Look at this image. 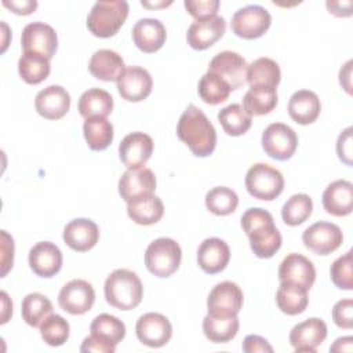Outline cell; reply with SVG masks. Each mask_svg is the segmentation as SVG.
Instances as JSON below:
<instances>
[{
    "mask_svg": "<svg viewBox=\"0 0 353 353\" xmlns=\"http://www.w3.org/2000/svg\"><path fill=\"white\" fill-rule=\"evenodd\" d=\"M83 134L91 150H105L113 141V125L106 117H88L83 124Z\"/></svg>",
    "mask_w": 353,
    "mask_h": 353,
    "instance_id": "cell-33",
    "label": "cell"
},
{
    "mask_svg": "<svg viewBox=\"0 0 353 353\" xmlns=\"http://www.w3.org/2000/svg\"><path fill=\"white\" fill-rule=\"evenodd\" d=\"M239 319L233 317H215L207 314L203 319V332L205 338L214 343H226L232 341L239 332Z\"/></svg>",
    "mask_w": 353,
    "mask_h": 353,
    "instance_id": "cell-34",
    "label": "cell"
},
{
    "mask_svg": "<svg viewBox=\"0 0 353 353\" xmlns=\"http://www.w3.org/2000/svg\"><path fill=\"white\" fill-rule=\"evenodd\" d=\"M0 295H1V305H3L0 323H1V324H6V323L10 320L11 314H12V302L10 301V298H8V295H7L6 291H1Z\"/></svg>",
    "mask_w": 353,
    "mask_h": 353,
    "instance_id": "cell-53",
    "label": "cell"
},
{
    "mask_svg": "<svg viewBox=\"0 0 353 353\" xmlns=\"http://www.w3.org/2000/svg\"><path fill=\"white\" fill-rule=\"evenodd\" d=\"M218 121L228 135L240 137L250 130L252 117L245 113L241 105L232 103L218 112Z\"/></svg>",
    "mask_w": 353,
    "mask_h": 353,
    "instance_id": "cell-38",
    "label": "cell"
},
{
    "mask_svg": "<svg viewBox=\"0 0 353 353\" xmlns=\"http://www.w3.org/2000/svg\"><path fill=\"white\" fill-rule=\"evenodd\" d=\"M182 259L179 244L170 237L153 240L145 251V265L156 277L165 279L174 274Z\"/></svg>",
    "mask_w": 353,
    "mask_h": 353,
    "instance_id": "cell-5",
    "label": "cell"
},
{
    "mask_svg": "<svg viewBox=\"0 0 353 353\" xmlns=\"http://www.w3.org/2000/svg\"><path fill=\"white\" fill-rule=\"evenodd\" d=\"M114 350L116 346L113 343L95 334H90L87 338H84L80 346V352L83 353H113Z\"/></svg>",
    "mask_w": 353,
    "mask_h": 353,
    "instance_id": "cell-47",
    "label": "cell"
},
{
    "mask_svg": "<svg viewBox=\"0 0 353 353\" xmlns=\"http://www.w3.org/2000/svg\"><path fill=\"white\" fill-rule=\"evenodd\" d=\"M95 302L94 287L83 280L74 279L66 283L58 294V305L69 314H84Z\"/></svg>",
    "mask_w": 353,
    "mask_h": 353,
    "instance_id": "cell-11",
    "label": "cell"
},
{
    "mask_svg": "<svg viewBox=\"0 0 353 353\" xmlns=\"http://www.w3.org/2000/svg\"><path fill=\"white\" fill-rule=\"evenodd\" d=\"M218 0H185L183 6L186 11L196 19H207L215 17L219 8Z\"/></svg>",
    "mask_w": 353,
    "mask_h": 353,
    "instance_id": "cell-45",
    "label": "cell"
},
{
    "mask_svg": "<svg viewBox=\"0 0 353 353\" xmlns=\"http://www.w3.org/2000/svg\"><path fill=\"white\" fill-rule=\"evenodd\" d=\"M29 266L34 274L50 279L55 276L62 268V252L51 241H40L29 251Z\"/></svg>",
    "mask_w": 353,
    "mask_h": 353,
    "instance_id": "cell-19",
    "label": "cell"
},
{
    "mask_svg": "<svg viewBox=\"0 0 353 353\" xmlns=\"http://www.w3.org/2000/svg\"><path fill=\"white\" fill-rule=\"evenodd\" d=\"M176 135L197 157H207L215 150L216 131L205 113L194 105H189L181 114Z\"/></svg>",
    "mask_w": 353,
    "mask_h": 353,
    "instance_id": "cell-2",
    "label": "cell"
},
{
    "mask_svg": "<svg viewBox=\"0 0 353 353\" xmlns=\"http://www.w3.org/2000/svg\"><path fill=\"white\" fill-rule=\"evenodd\" d=\"M241 228L258 258H272L280 250L283 239L269 211L258 207L248 208L241 216Z\"/></svg>",
    "mask_w": 353,
    "mask_h": 353,
    "instance_id": "cell-1",
    "label": "cell"
},
{
    "mask_svg": "<svg viewBox=\"0 0 353 353\" xmlns=\"http://www.w3.org/2000/svg\"><path fill=\"white\" fill-rule=\"evenodd\" d=\"M298 146L296 132L284 123H272L262 132V148L265 153L279 161L292 157Z\"/></svg>",
    "mask_w": 353,
    "mask_h": 353,
    "instance_id": "cell-8",
    "label": "cell"
},
{
    "mask_svg": "<svg viewBox=\"0 0 353 353\" xmlns=\"http://www.w3.org/2000/svg\"><path fill=\"white\" fill-rule=\"evenodd\" d=\"M34 108L41 117L47 120H59L69 112L70 95L61 85H48L37 92Z\"/></svg>",
    "mask_w": 353,
    "mask_h": 353,
    "instance_id": "cell-18",
    "label": "cell"
},
{
    "mask_svg": "<svg viewBox=\"0 0 353 353\" xmlns=\"http://www.w3.org/2000/svg\"><path fill=\"white\" fill-rule=\"evenodd\" d=\"M276 303L279 309L288 316L301 314L309 303L307 290L294 283L280 281V287L276 292Z\"/></svg>",
    "mask_w": 353,
    "mask_h": 353,
    "instance_id": "cell-31",
    "label": "cell"
},
{
    "mask_svg": "<svg viewBox=\"0 0 353 353\" xmlns=\"http://www.w3.org/2000/svg\"><path fill=\"white\" fill-rule=\"evenodd\" d=\"M280 281H288L310 290L316 280V269L312 261L306 256L291 252L288 254L279 266Z\"/></svg>",
    "mask_w": 353,
    "mask_h": 353,
    "instance_id": "cell-22",
    "label": "cell"
},
{
    "mask_svg": "<svg viewBox=\"0 0 353 353\" xmlns=\"http://www.w3.org/2000/svg\"><path fill=\"white\" fill-rule=\"evenodd\" d=\"M127 214L135 223L149 226L163 218L164 204L160 197L152 193L128 201Z\"/></svg>",
    "mask_w": 353,
    "mask_h": 353,
    "instance_id": "cell-29",
    "label": "cell"
},
{
    "mask_svg": "<svg viewBox=\"0 0 353 353\" xmlns=\"http://www.w3.org/2000/svg\"><path fill=\"white\" fill-rule=\"evenodd\" d=\"M352 250L347 251L345 255L335 259L330 269L331 281L335 284V287L341 290L350 291L353 290V258H352Z\"/></svg>",
    "mask_w": 353,
    "mask_h": 353,
    "instance_id": "cell-44",
    "label": "cell"
},
{
    "mask_svg": "<svg viewBox=\"0 0 353 353\" xmlns=\"http://www.w3.org/2000/svg\"><path fill=\"white\" fill-rule=\"evenodd\" d=\"M302 241L305 247L314 254L328 255L341 247L343 234L338 225L320 221L305 229L302 233Z\"/></svg>",
    "mask_w": 353,
    "mask_h": 353,
    "instance_id": "cell-10",
    "label": "cell"
},
{
    "mask_svg": "<svg viewBox=\"0 0 353 353\" xmlns=\"http://www.w3.org/2000/svg\"><path fill=\"white\" fill-rule=\"evenodd\" d=\"M77 108L84 119L95 116L106 117L113 110V98L102 88H90L81 94Z\"/></svg>",
    "mask_w": 353,
    "mask_h": 353,
    "instance_id": "cell-32",
    "label": "cell"
},
{
    "mask_svg": "<svg viewBox=\"0 0 353 353\" xmlns=\"http://www.w3.org/2000/svg\"><path fill=\"white\" fill-rule=\"evenodd\" d=\"M88 70L98 80L117 81L124 73L125 65L121 55H119L116 51L102 48L92 54L88 62Z\"/></svg>",
    "mask_w": 353,
    "mask_h": 353,
    "instance_id": "cell-27",
    "label": "cell"
},
{
    "mask_svg": "<svg viewBox=\"0 0 353 353\" xmlns=\"http://www.w3.org/2000/svg\"><path fill=\"white\" fill-rule=\"evenodd\" d=\"M277 88L250 87L243 98V109L247 114L263 116L270 113L277 105Z\"/></svg>",
    "mask_w": 353,
    "mask_h": 353,
    "instance_id": "cell-36",
    "label": "cell"
},
{
    "mask_svg": "<svg viewBox=\"0 0 353 353\" xmlns=\"http://www.w3.org/2000/svg\"><path fill=\"white\" fill-rule=\"evenodd\" d=\"M245 189L258 200L272 201L281 194L284 176L277 168L266 163H256L245 174Z\"/></svg>",
    "mask_w": 353,
    "mask_h": 353,
    "instance_id": "cell-6",
    "label": "cell"
},
{
    "mask_svg": "<svg viewBox=\"0 0 353 353\" xmlns=\"http://www.w3.org/2000/svg\"><path fill=\"white\" fill-rule=\"evenodd\" d=\"M153 153V139L141 131L131 132L119 145V156L128 170L142 168Z\"/></svg>",
    "mask_w": 353,
    "mask_h": 353,
    "instance_id": "cell-16",
    "label": "cell"
},
{
    "mask_svg": "<svg viewBox=\"0 0 353 353\" xmlns=\"http://www.w3.org/2000/svg\"><path fill=\"white\" fill-rule=\"evenodd\" d=\"M154 190L156 176L153 171L146 167L127 170L119 179V193L125 203L152 194Z\"/></svg>",
    "mask_w": 353,
    "mask_h": 353,
    "instance_id": "cell-20",
    "label": "cell"
},
{
    "mask_svg": "<svg viewBox=\"0 0 353 353\" xmlns=\"http://www.w3.org/2000/svg\"><path fill=\"white\" fill-rule=\"evenodd\" d=\"M226 30V21L222 17H211L207 19L194 21L186 33L188 44L193 50H207L216 43Z\"/></svg>",
    "mask_w": 353,
    "mask_h": 353,
    "instance_id": "cell-21",
    "label": "cell"
},
{
    "mask_svg": "<svg viewBox=\"0 0 353 353\" xmlns=\"http://www.w3.org/2000/svg\"><path fill=\"white\" fill-rule=\"evenodd\" d=\"M91 334H95L114 346H117L125 336V325L121 320H119L116 316H112L109 313H101L98 314L91 325H90Z\"/></svg>",
    "mask_w": 353,
    "mask_h": 353,
    "instance_id": "cell-42",
    "label": "cell"
},
{
    "mask_svg": "<svg viewBox=\"0 0 353 353\" xmlns=\"http://www.w3.org/2000/svg\"><path fill=\"white\" fill-rule=\"evenodd\" d=\"M106 302L120 310L135 309L143 296V285L135 272L116 269L105 280Z\"/></svg>",
    "mask_w": 353,
    "mask_h": 353,
    "instance_id": "cell-3",
    "label": "cell"
},
{
    "mask_svg": "<svg viewBox=\"0 0 353 353\" xmlns=\"http://www.w3.org/2000/svg\"><path fill=\"white\" fill-rule=\"evenodd\" d=\"M352 343H353L352 336H341L334 342V345L330 347V350L331 352H352Z\"/></svg>",
    "mask_w": 353,
    "mask_h": 353,
    "instance_id": "cell-54",
    "label": "cell"
},
{
    "mask_svg": "<svg viewBox=\"0 0 353 353\" xmlns=\"http://www.w3.org/2000/svg\"><path fill=\"white\" fill-rule=\"evenodd\" d=\"M239 196L234 190L226 186H215L205 194V207L210 212L218 216L229 215L236 211Z\"/></svg>",
    "mask_w": 353,
    "mask_h": 353,
    "instance_id": "cell-40",
    "label": "cell"
},
{
    "mask_svg": "<svg viewBox=\"0 0 353 353\" xmlns=\"http://www.w3.org/2000/svg\"><path fill=\"white\" fill-rule=\"evenodd\" d=\"M313 211V201L305 193L292 194L281 208V218L288 226H298L303 223Z\"/></svg>",
    "mask_w": 353,
    "mask_h": 353,
    "instance_id": "cell-41",
    "label": "cell"
},
{
    "mask_svg": "<svg viewBox=\"0 0 353 353\" xmlns=\"http://www.w3.org/2000/svg\"><path fill=\"white\" fill-rule=\"evenodd\" d=\"M243 352L245 353H272L273 347L268 339L259 335H247L243 341Z\"/></svg>",
    "mask_w": 353,
    "mask_h": 353,
    "instance_id": "cell-50",
    "label": "cell"
},
{
    "mask_svg": "<svg viewBox=\"0 0 353 353\" xmlns=\"http://www.w3.org/2000/svg\"><path fill=\"white\" fill-rule=\"evenodd\" d=\"M3 6L11 10L17 15H29L34 12V10L37 8V1L36 0H23V1L3 0Z\"/></svg>",
    "mask_w": 353,
    "mask_h": 353,
    "instance_id": "cell-51",
    "label": "cell"
},
{
    "mask_svg": "<svg viewBox=\"0 0 353 353\" xmlns=\"http://www.w3.org/2000/svg\"><path fill=\"white\" fill-rule=\"evenodd\" d=\"M200 98L208 105H218L225 102L232 92L229 84L218 74L207 72L199 81L197 87Z\"/></svg>",
    "mask_w": 353,
    "mask_h": 353,
    "instance_id": "cell-39",
    "label": "cell"
},
{
    "mask_svg": "<svg viewBox=\"0 0 353 353\" xmlns=\"http://www.w3.org/2000/svg\"><path fill=\"white\" fill-rule=\"evenodd\" d=\"M141 4L143 6V7H148V8H157V7H167V6H170L171 4V1H168V3H148V1H141Z\"/></svg>",
    "mask_w": 353,
    "mask_h": 353,
    "instance_id": "cell-56",
    "label": "cell"
},
{
    "mask_svg": "<svg viewBox=\"0 0 353 353\" xmlns=\"http://www.w3.org/2000/svg\"><path fill=\"white\" fill-rule=\"evenodd\" d=\"M52 313V303L51 301L40 294V292H32L28 294L22 299L21 305V314L23 321L36 328L40 327V324Z\"/></svg>",
    "mask_w": 353,
    "mask_h": 353,
    "instance_id": "cell-37",
    "label": "cell"
},
{
    "mask_svg": "<svg viewBox=\"0 0 353 353\" xmlns=\"http://www.w3.org/2000/svg\"><path fill=\"white\" fill-rule=\"evenodd\" d=\"M51 72L50 59L34 52H26L21 55L18 61V73L21 79L28 84H39L44 81Z\"/></svg>",
    "mask_w": 353,
    "mask_h": 353,
    "instance_id": "cell-35",
    "label": "cell"
},
{
    "mask_svg": "<svg viewBox=\"0 0 353 353\" xmlns=\"http://www.w3.org/2000/svg\"><path fill=\"white\" fill-rule=\"evenodd\" d=\"M272 23V15L269 11L256 4L245 6L237 10L232 17V30L236 36L252 40L263 36Z\"/></svg>",
    "mask_w": 353,
    "mask_h": 353,
    "instance_id": "cell-7",
    "label": "cell"
},
{
    "mask_svg": "<svg viewBox=\"0 0 353 353\" xmlns=\"http://www.w3.org/2000/svg\"><path fill=\"white\" fill-rule=\"evenodd\" d=\"M352 127L345 128L336 141V153L341 161H343L346 165H352V156H353V150H352Z\"/></svg>",
    "mask_w": 353,
    "mask_h": 353,
    "instance_id": "cell-48",
    "label": "cell"
},
{
    "mask_svg": "<svg viewBox=\"0 0 353 353\" xmlns=\"http://www.w3.org/2000/svg\"><path fill=\"white\" fill-rule=\"evenodd\" d=\"M40 335L43 341L50 346H62L70 332L69 323L59 314H50L41 324H40Z\"/></svg>",
    "mask_w": 353,
    "mask_h": 353,
    "instance_id": "cell-43",
    "label": "cell"
},
{
    "mask_svg": "<svg viewBox=\"0 0 353 353\" xmlns=\"http://www.w3.org/2000/svg\"><path fill=\"white\" fill-rule=\"evenodd\" d=\"M120 97L128 102H141L146 99L153 87L150 73L141 66H128L116 81Z\"/></svg>",
    "mask_w": 353,
    "mask_h": 353,
    "instance_id": "cell-15",
    "label": "cell"
},
{
    "mask_svg": "<svg viewBox=\"0 0 353 353\" xmlns=\"http://www.w3.org/2000/svg\"><path fill=\"white\" fill-rule=\"evenodd\" d=\"M14 240L6 232L1 230V277H4L14 263Z\"/></svg>",
    "mask_w": 353,
    "mask_h": 353,
    "instance_id": "cell-49",
    "label": "cell"
},
{
    "mask_svg": "<svg viewBox=\"0 0 353 353\" xmlns=\"http://www.w3.org/2000/svg\"><path fill=\"white\" fill-rule=\"evenodd\" d=\"M325 338L327 324L317 317L298 323L290 331V343L295 352H316Z\"/></svg>",
    "mask_w": 353,
    "mask_h": 353,
    "instance_id": "cell-17",
    "label": "cell"
},
{
    "mask_svg": "<svg viewBox=\"0 0 353 353\" xmlns=\"http://www.w3.org/2000/svg\"><path fill=\"white\" fill-rule=\"evenodd\" d=\"M323 207L334 216H346L353 210V185L346 179L330 183L323 193Z\"/></svg>",
    "mask_w": 353,
    "mask_h": 353,
    "instance_id": "cell-26",
    "label": "cell"
},
{
    "mask_svg": "<svg viewBox=\"0 0 353 353\" xmlns=\"http://www.w3.org/2000/svg\"><path fill=\"white\" fill-rule=\"evenodd\" d=\"M128 3L125 0L97 1L87 17L88 30L101 39L114 36L128 17Z\"/></svg>",
    "mask_w": 353,
    "mask_h": 353,
    "instance_id": "cell-4",
    "label": "cell"
},
{
    "mask_svg": "<svg viewBox=\"0 0 353 353\" xmlns=\"http://www.w3.org/2000/svg\"><path fill=\"white\" fill-rule=\"evenodd\" d=\"M332 320L339 328L353 327V301L350 298L338 301L332 307Z\"/></svg>",
    "mask_w": 353,
    "mask_h": 353,
    "instance_id": "cell-46",
    "label": "cell"
},
{
    "mask_svg": "<svg viewBox=\"0 0 353 353\" xmlns=\"http://www.w3.org/2000/svg\"><path fill=\"white\" fill-rule=\"evenodd\" d=\"M327 8L331 14H334L336 17H349L343 11V4L341 1H327Z\"/></svg>",
    "mask_w": 353,
    "mask_h": 353,
    "instance_id": "cell-55",
    "label": "cell"
},
{
    "mask_svg": "<svg viewBox=\"0 0 353 353\" xmlns=\"http://www.w3.org/2000/svg\"><path fill=\"white\" fill-rule=\"evenodd\" d=\"M280 80V66L272 58L261 57L247 66V83L250 87L277 88Z\"/></svg>",
    "mask_w": 353,
    "mask_h": 353,
    "instance_id": "cell-30",
    "label": "cell"
},
{
    "mask_svg": "<svg viewBox=\"0 0 353 353\" xmlns=\"http://www.w3.org/2000/svg\"><path fill=\"white\" fill-rule=\"evenodd\" d=\"M167 39L165 26L154 18H142L132 28L134 44L146 54L159 51Z\"/></svg>",
    "mask_w": 353,
    "mask_h": 353,
    "instance_id": "cell-25",
    "label": "cell"
},
{
    "mask_svg": "<svg viewBox=\"0 0 353 353\" xmlns=\"http://www.w3.org/2000/svg\"><path fill=\"white\" fill-rule=\"evenodd\" d=\"M99 240L98 225L87 218H76L63 229L65 244L77 252H85L95 247Z\"/></svg>",
    "mask_w": 353,
    "mask_h": 353,
    "instance_id": "cell-23",
    "label": "cell"
},
{
    "mask_svg": "<svg viewBox=\"0 0 353 353\" xmlns=\"http://www.w3.org/2000/svg\"><path fill=\"white\" fill-rule=\"evenodd\" d=\"M135 334L141 343L149 347H161L170 342L172 325L164 314L149 312L137 320Z\"/></svg>",
    "mask_w": 353,
    "mask_h": 353,
    "instance_id": "cell-13",
    "label": "cell"
},
{
    "mask_svg": "<svg viewBox=\"0 0 353 353\" xmlns=\"http://www.w3.org/2000/svg\"><path fill=\"white\" fill-rule=\"evenodd\" d=\"M247 66L245 59L239 52L222 51L210 61L207 72L221 76L233 91L245 84Z\"/></svg>",
    "mask_w": 353,
    "mask_h": 353,
    "instance_id": "cell-14",
    "label": "cell"
},
{
    "mask_svg": "<svg viewBox=\"0 0 353 353\" xmlns=\"http://www.w3.org/2000/svg\"><path fill=\"white\" fill-rule=\"evenodd\" d=\"M243 291L233 281L218 283L208 294L207 309L208 314L215 317L237 316L243 306Z\"/></svg>",
    "mask_w": 353,
    "mask_h": 353,
    "instance_id": "cell-9",
    "label": "cell"
},
{
    "mask_svg": "<svg viewBox=\"0 0 353 353\" xmlns=\"http://www.w3.org/2000/svg\"><path fill=\"white\" fill-rule=\"evenodd\" d=\"M321 110V103L316 92L310 90L295 91L288 101L290 117L301 124L307 125L317 120Z\"/></svg>",
    "mask_w": 353,
    "mask_h": 353,
    "instance_id": "cell-28",
    "label": "cell"
},
{
    "mask_svg": "<svg viewBox=\"0 0 353 353\" xmlns=\"http://www.w3.org/2000/svg\"><path fill=\"white\" fill-rule=\"evenodd\" d=\"M21 46L26 52L40 54L48 59L55 55L58 36L52 26L44 22L28 23L21 34Z\"/></svg>",
    "mask_w": 353,
    "mask_h": 353,
    "instance_id": "cell-12",
    "label": "cell"
},
{
    "mask_svg": "<svg viewBox=\"0 0 353 353\" xmlns=\"http://www.w3.org/2000/svg\"><path fill=\"white\" fill-rule=\"evenodd\" d=\"M352 65H353V61H347L339 70V83L343 87V90L347 92V94H352Z\"/></svg>",
    "mask_w": 353,
    "mask_h": 353,
    "instance_id": "cell-52",
    "label": "cell"
},
{
    "mask_svg": "<svg viewBox=\"0 0 353 353\" xmlns=\"http://www.w3.org/2000/svg\"><path fill=\"white\" fill-rule=\"evenodd\" d=\"M230 261V248L219 237L205 239L197 248V263L208 274L222 272Z\"/></svg>",
    "mask_w": 353,
    "mask_h": 353,
    "instance_id": "cell-24",
    "label": "cell"
}]
</instances>
